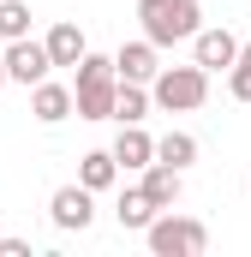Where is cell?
<instances>
[{"label":"cell","mask_w":251,"mask_h":257,"mask_svg":"<svg viewBox=\"0 0 251 257\" xmlns=\"http://www.w3.org/2000/svg\"><path fill=\"white\" fill-rule=\"evenodd\" d=\"M114 156H120L126 174H144L150 162H156V138L144 126H120V138H114Z\"/></svg>","instance_id":"cell-12"},{"label":"cell","mask_w":251,"mask_h":257,"mask_svg":"<svg viewBox=\"0 0 251 257\" xmlns=\"http://www.w3.org/2000/svg\"><path fill=\"white\" fill-rule=\"evenodd\" d=\"M6 72H12V84L36 90V84L54 72V54H48V42H42V36H18V42H6Z\"/></svg>","instance_id":"cell-5"},{"label":"cell","mask_w":251,"mask_h":257,"mask_svg":"<svg viewBox=\"0 0 251 257\" xmlns=\"http://www.w3.org/2000/svg\"><path fill=\"white\" fill-rule=\"evenodd\" d=\"M6 84H12V72H6V48H0V90H6Z\"/></svg>","instance_id":"cell-20"},{"label":"cell","mask_w":251,"mask_h":257,"mask_svg":"<svg viewBox=\"0 0 251 257\" xmlns=\"http://www.w3.org/2000/svg\"><path fill=\"white\" fill-rule=\"evenodd\" d=\"M150 96H156L162 114H191V108L209 102V72H203L197 60H191V66H162L156 84H150Z\"/></svg>","instance_id":"cell-3"},{"label":"cell","mask_w":251,"mask_h":257,"mask_svg":"<svg viewBox=\"0 0 251 257\" xmlns=\"http://www.w3.org/2000/svg\"><path fill=\"white\" fill-rule=\"evenodd\" d=\"M156 215H162V203L144 192V186H126V192H120V203H114V221H120L126 233H144Z\"/></svg>","instance_id":"cell-10"},{"label":"cell","mask_w":251,"mask_h":257,"mask_svg":"<svg viewBox=\"0 0 251 257\" xmlns=\"http://www.w3.org/2000/svg\"><path fill=\"white\" fill-rule=\"evenodd\" d=\"M48 221H54L60 233H84V227L96 221V192H90L84 180L54 186V197H48Z\"/></svg>","instance_id":"cell-4"},{"label":"cell","mask_w":251,"mask_h":257,"mask_svg":"<svg viewBox=\"0 0 251 257\" xmlns=\"http://www.w3.org/2000/svg\"><path fill=\"white\" fill-rule=\"evenodd\" d=\"M42 42H48V54H54V66H78L84 54H90V42H84V30H78L72 18H60V24H54V30H48Z\"/></svg>","instance_id":"cell-14"},{"label":"cell","mask_w":251,"mask_h":257,"mask_svg":"<svg viewBox=\"0 0 251 257\" xmlns=\"http://www.w3.org/2000/svg\"><path fill=\"white\" fill-rule=\"evenodd\" d=\"M138 24L156 48H174L203 30V6L197 0H138Z\"/></svg>","instance_id":"cell-1"},{"label":"cell","mask_w":251,"mask_h":257,"mask_svg":"<svg viewBox=\"0 0 251 257\" xmlns=\"http://www.w3.org/2000/svg\"><path fill=\"white\" fill-rule=\"evenodd\" d=\"M156 162L191 168V162H197V138H191V132H162V138H156Z\"/></svg>","instance_id":"cell-16"},{"label":"cell","mask_w":251,"mask_h":257,"mask_svg":"<svg viewBox=\"0 0 251 257\" xmlns=\"http://www.w3.org/2000/svg\"><path fill=\"white\" fill-rule=\"evenodd\" d=\"M150 108H156L150 84H120V102H114V120H120V126H144Z\"/></svg>","instance_id":"cell-15"},{"label":"cell","mask_w":251,"mask_h":257,"mask_svg":"<svg viewBox=\"0 0 251 257\" xmlns=\"http://www.w3.org/2000/svg\"><path fill=\"white\" fill-rule=\"evenodd\" d=\"M239 36L233 30H221V24H203L197 36H191V60L203 66V72H233V60H239Z\"/></svg>","instance_id":"cell-6"},{"label":"cell","mask_w":251,"mask_h":257,"mask_svg":"<svg viewBox=\"0 0 251 257\" xmlns=\"http://www.w3.org/2000/svg\"><path fill=\"white\" fill-rule=\"evenodd\" d=\"M114 72H120V84H156V72H162V54H156V42H150V36H138V42H120V48H114Z\"/></svg>","instance_id":"cell-7"},{"label":"cell","mask_w":251,"mask_h":257,"mask_svg":"<svg viewBox=\"0 0 251 257\" xmlns=\"http://www.w3.org/2000/svg\"><path fill=\"white\" fill-rule=\"evenodd\" d=\"M0 257H30V239H0Z\"/></svg>","instance_id":"cell-19"},{"label":"cell","mask_w":251,"mask_h":257,"mask_svg":"<svg viewBox=\"0 0 251 257\" xmlns=\"http://www.w3.org/2000/svg\"><path fill=\"white\" fill-rule=\"evenodd\" d=\"M227 96H233V102H251V60H233V72H227Z\"/></svg>","instance_id":"cell-18"},{"label":"cell","mask_w":251,"mask_h":257,"mask_svg":"<svg viewBox=\"0 0 251 257\" xmlns=\"http://www.w3.org/2000/svg\"><path fill=\"white\" fill-rule=\"evenodd\" d=\"M120 156H114V150H90V156H78V180H84V186H90V192H114V186H120Z\"/></svg>","instance_id":"cell-13"},{"label":"cell","mask_w":251,"mask_h":257,"mask_svg":"<svg viewBox=\"0 0 251 257\" xmlns=\"http://www.w3.org/2000/svg\"><path fill=\"white\" fill-rule=\"evenodd\" d=\"M30 36V6L24 0H0V42H18Z\"/></svg>","instance_id":"cell-17"},{"label":"cell","mask_w":251,"mask_h":257,"mask_svg":"<svg viewBox=\"0 0 251 257\" xmlns=\"http://www.w3.org/2000/svg\"><path fill=\"white\" fill-rule=\"evenodd\" d=\"M138 186H144V192L156 197L162 209H174V203H180V192H186V168H174V162H150Z\"/></svg>","instance_id":"cell-11"},{"label":"cell","mask_w":251,"mask_h":257,"mask_svg":"<svg viewBox=\"0 0 251 257\" xmlns=\"http://www.w3.org/2000/svg\"><path fill=\"white\" fill-rule=\"evenodd\" d=\"M72 90H78V120H114L120 78H90V84H72Z\"/></svg>","instance_id":"cell-9"},{"label":"cell","mask_w":251,"mask_h":257,"mask_svg":"<svg viewBox=\"0 0 251 257\" xmlns=\"http://www.w3.org/2000/svg\"><path fill=\"white\" fill-rule=\"evenodd\" d=\"M30 114H36L42 126H60V120L78 114V90H72V84H54V78H42V84L30 90Z\"/></svg>","instance_id":"cell-8"},{"label":"cell","mask_w":251,"mask_h":257,"mask_svg":"<svg viewBox=\"0 0 251 257\" xmlns=\"http://www.w3.org/2000/svg\"><path fill=\"white\" fill-rule=\"evenodd\" d=\"M144 245L156 257H203L209 251V227L197 215H180V209H162L150 227H144Z\"/></svg>","instance_id":"cell-2"}]
</instances>
